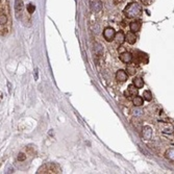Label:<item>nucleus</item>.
<instances>
[{"label": "nucleus", "instance_id": "obj_1", "mask_svg": "<svg viewBox=\"0 0 174 174\" xmlns=\"http://www.w3.org/2000/svg\"><path fill=\"white\" fill-rule=\"evenodd\" d=\"M0 24H1L0 26L1 37L7 36L12 28L11 11H9L7 0H1V3H0Z\"/></svg>", "mask_w": 174, "mask_h": 174}, {"label": "nucleus", "instance_id": "obj_2", "mask_svg": "<svg viewBox=\"0 0 174 174\" xmlns=\"http://www.w3.org/2000/svg\"><path fill=\"white\" fill-rule=\"evenodd\" d=\"M142 6L140 5L137 2H131L124 9L123 13L125 15V17H127L128 19H134V18H138L142 15Z\"/></svg>", "mask_w": 174, "mask_h": 174}, {"label": "nucleus", "instance_id": "obj_3", "mask_svg": "<svg viewBox=\"0 0 174 174\" xmlns=\"http://www.w3.org/2000/svg\"><path fill=\"white\" fill-rule=\"evenodd\" d=\"M15 12H16V17L17 19H20L23 22H26V17L30 18V14L25 13L24 12V3L22 0H16L15 1Z\"/></svg>", "mask_w": 174, "mask_h": 174}, {"label": "nucleus", "instance_id": "obj_4", "mask_svg": "<svg viewBox=\"0 0 174 174\" xmlns=\"http://www.w3.org/2000/svg\"><path fill=\"white\" fill-rule=\"evenodd\" d=\"M38 173H61V169L55 164H46L39 169Z\"/></svg>", "mask_w": 174, "mask_h": 174}, {"label": "nucleus", "instance_id": "obj_5", "mask_svg": "<svg viewBox=\"0 0 174 174\" xmlns=\"http://www.w3.org/2000/svg\"><path fill=\"white\" fill-rule=\"evenodd\" d=\"M103 38L105 39V41L107 42H112L113 40H115V36H116V31L114 30V28L112 27H106L103 30Z\"/></svg>", "mask_w": 174, "mask_h": 174}, {"label": "nucleus", "instance_id": "obj_6", "mask_svg": "<svg viewBox=\"0 0 174 174\" xmlns=\"http://www.w3.org/2000/svg\"><path fill=\"white\" fill-rule=\"evenodd\" d=\"M138 88L136 87L134 84L132 85H129L128 87H127V90L124 92V96L126 98H134L136 97L137 95H138Z\"/></svg>", "mask_w": 174, "mask_h": 174}, {"label": "nucleus", "instance_id": "obj_7", "mask_svg": "<svg viewBox=\"0 0 174 174\" xmlns=\"http://www.w3.org/2000/svg\"><path fill=\"white\" fill-rule=\"evenodd\" d=\"M132 60H134V64H147L148 63V55L143 52H138V54Z\"/></svg>", "mask_w": 174, "mask_h": 174}, {"label": "nucleus", "instance_id": "obj_8", "mask_svg": "<svg viewBox=\"0 0 174 174\" xmlns=\"http://www.w3.org/2000/svg\"><path fill=\"white\" fill-rule=\"evenodd\" d=\"M91 9L95 13H99L102 9V2L100 0H90Z\"/></svg>", "mask_w": 174, "mask_h": 174}, {"label": "nucleus", "instance_id": "obj_9", "mask_svg": "<svg viewBox=\"0 0 174 174\" xmlns=\"http://www.w3.org/2000/svg\"><path fill=\"white\" fill-rule=\"evenodd\" d=\"M120 57V61L125 64H129L132 62V58H134V56H132V54L130 52H128V51H125V52L121 53V54L119 55Z\"/></svg>", "mask_w": 174, "mask_h": 174}, {"label": "nucleus", "instance_id": "obj_10", "mask_svg": "<svg viewBox=\"0 0 174 174\" xmlns=\"http://www.w3.org/2000/svg\"><path fill=\"white\" fill-rule=\"evenodd\" d=\"M141 26H142L141 20H134L129 24V29H130V31H132V33H138L140 29H141Z\"/></svg>", "mask_w": 174, "mask_h": 174}, {"label": "nucleus", "instance_id": "obj_11", "mask_svg": "<svg viewBox=\"0 0 174 174\" xmlns=\"http://www.w3.org/2000/svg\"><path fill=\"white\" fill-rule=\"evenodd\" d=\"M127 77H128V74L126 73V71L124 70H118L116 73V79L118 80L119 82H124L127 80Z\"/></svg>", "mask_w": 174, "mask_h": 174}, {"label": "nucleus", "instance_id": "obj_12", "mask_svg": "<svg viewBox=\"0 0 174 174\" xmlns=\"http://www.w3.org/2000/svg\"><path fill=\"white\" fill-rule=\"evenodd\" d=\"M125 40H126V42L128 43V44H130V45H134V44L137 42V37H136V35H134V33H132V31H129V33H126Z\"/></svg>", "mask_w": 174, "mask_h": 174}, {"label": "nucleus", "instance_id": "obj_13", "mask_svg": "<svg viewBox=\"0 0 174 174\" xmlns=\"http://www.w3.org/2000/svg\"><path fill=\"white\" fill-rule=\"evenodd\" d=\"M115 41H116L117 44H119V45H122V44H123L126 41L124 33H122V31H118V33H116V36H115Z\"/></svg>", "mask_w": 174, "mask_h": 174}, {"label": "nucleus", "instance_id": "obj_14", "mask_svg": "<svg viewBox=\"0 0 174 174\" xmlns=\"http://www.w3.org/2000/svg\"><path fill=\"white\" fill-rule=\"evenodd\" d=\"M132 84L136 85L138 89H142V88L144 87V80L142 79L141 77H134V79H132Z\"/></svg>", "mask_w": 174, "mask_h": 174}, {"label": "nucleus", "instance_id": "obj_15", "mask_svg": "<svg viewBox=\"0 0 174 174\" xmlns=\"http://www.w3.org/2000/svg\"><path fill=\"white\" fill-rule=\"evenodd\" d=\"M132 103H134V105H136V106H142L144 103V98L137 95V96L134 97V99H132Z\"/></svg>", "mask_w": 174, "mask_h": 174}, {"label": "nucleus", "instance_id": "obj_16", "mask_svg": "<svg viewBox=\"0 0 174 174\" xmlns=\"http://www.w3.org/2000/svg\"><path fill=\"white\" fill-rule=\"evenodd\" d=\"M136 65H134V64H129V65H127L126 67V72L128 75H134V73H136Z\"/></svg>", "mask_w": 174, "mask_h": 174}, {"label": "nucleus", "instance_id": "obj_17", "mask_svg": "<svg viewBox=\"0 0 174 174\" xmlns=\"http://www.w3.org/2000/svg\"><path fill=\"white\" fill-rule=\"evenodd\" d=\"M145 130L143 131V134H144V138H145L146 140H149L151 138V136H152V130H151V128L150 127H145Z\"/></svg>", "mask_w": 174, "mask_h": 174}, {"label": "nucleus", "instance_id": "obj_18", "mask_svg": "<svg viewBox=\"0 0 174 174\" xmlns=\"http://www.w3.org/2000/svg\"><path fill=\"white\" fill-rule=\"evenodd\" d=\"M143 97H144V100L150 101V100L152 99V94H151V92L149 90H146V91H144V93H143Z\"/></svg>", "mask_w": 174, "mask_h": 174}, {"label": "nucleus", "instance_id": "obj_19", "mask_svg": "<svg viewBox=\"0 0 174 174\" xmlns=\"http://www.w3.org/2000/svg\"><path fill=\"white\" fill-rule=\"evenodd\" d=\"M35 9H36V7H35V5H33V4H28V5H27V12H28V13L29 14H33V12H35Z\"/></svg>", "mask_w": 174, "mask_h": 174}, {"label": "nucleus", "instance_id": "obj_20", "mask_svg": "<svg viewBox=\"0 0 174 174\" xmlns=\"http://www.w3.org/2000/svg\"><path fill=\"white\" fill-rule=\"evenodd\" d=\"M153 1L154 0H141V2L144 4V5H150Z\"/></svg>", "mask_w": 174, "mask_h": 174}, {"label": "nucleus", "instance_id": "obj_21", "mask_svg": "<svg viewBox=\"0 0 174 174\" xmlns=\"http://www.w3.org/2000/svg\"><path fill=\"white\" fill-rule=\"evenodd\" d=\"M25 158H26V156L24 155L23 153H20V154L18 155V160H19V161H24V160H25Z\"/></svg>", "mask_w": 174, "mask_h": 174}]
</instances>
